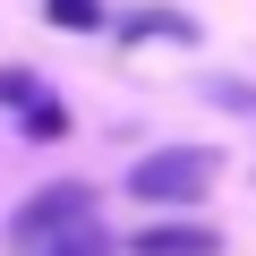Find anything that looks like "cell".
Returning <instances> with one entry per match:
<instances>
[{
	"label": "cell",
	"instance_id": "4",
	"mask_svg": "<svg viewBox=\"0 0 256 256\" xmlns=\"http://www.w3.org/2000/svg\"><path fill=\"white\" fill-rule=\"evenodd\" d=\"M120 34H128V43H146V34H180V43H196V18H180V9H137Z\"/></svg>",
	"mask_w": 256,
	"mask_h": 256
},
{
	"label": "cell",
	"instance_id": "5",
	"mask_svg": "<svg viewBox=\"0 0 256 256\" xmlns=\"http://www.w3.org/2000/svg\"><path fill=\"white\" fill-rule=\"evenodd\" d=\"M111 248H120V239H111V230H102V222L86 214V222H77V230H60V239H52L43 256H111Z\"/></svg>",
	"mask_w": 256,
	"mask_h": 256
},
{
	"label": "cell",
	"instance_id": "7",
	"mask_svg": "<svg viewBox=\"0 0 256 256\" xmlns=\"http://www.w3.org/2000/svg\"><path fill=\"white\" fill-rule=\"evenodd\" d=\"M26 137H43V146H52V137H68V111L34 94V102H26Z\"/></svg>",
	"mask_w": 256,
	"mask_h": 256
},
{
	"label": "cell",
	"instance_id": "2",
	"mask_svg": "<svg viewBox=\"0 0 256 256\" xmlns=\"http://www.w3.org/2000/svg\"><path fill=\"white\" fill-rule=\"evenodd\" d=\"M94 214V188L86 180H52V188H34L18 214H9V230H0V239H9V256H43L60 230H77Z\"/></svg>",
	"mask_w": 256,
	"mask_h": 256
},
{
	"label": "cell",
	"instance_id": "1",
	"mask_svg": "<svg viewBox=\"0 0 256 256\" xmlns=\"http://www.w3.org/2000/svg\"><path fill=\"white\" fill-rule=\"evenodd\" d=\"M214 180H222V154L214 146H154L137 171H128V196L162 205V214H188V205H205Z\"/></svg>",
	"mask_w": 256,
	"mask_h": 256
},
{
	"label": "cell",
	"instance_id": "8",
	"mask_svg": "<svg viewBox=\"0 0 256 256\" xmlns=\"http://www.w3.org/2000/svg\"><path fill=\"white\" fill-rule=\"evenodd\" d=\"M34 94H43V86H34V68H9V77H0V102H18V111H26Z\"/></svg>",
	"mask_w": 256,
	"mask_h": 256
},
{
	"label": "cell",
	"instance_id": "6",
	"mask_svg": "<svg viewBox=\"0 0 256 256\" xmlns=\"http://www.w3.org/2000/svg\"><path fill=\"white\" fill-rule=\"evenodd\" d=\"M43 18H52L60 34H94V26H102V0H43Z\"/></svg>",
	"mask_w": 256,
	"mask_h": 256
},
{
	"label": "cell",
	"instance_id": "3",
	"mask_svg": "<svg viewBox=\"0 0 256 256\" xmlns=\"http://www.w3.org/2000/svg\"><path fill=\"white\" fill-rule=\"evenodd\" d=\"M128 256H222V230L214 222H146L128 239Z\"/></svg>",
	"mask_w": 256,
	"mask_h": 256
}]
</instances>
